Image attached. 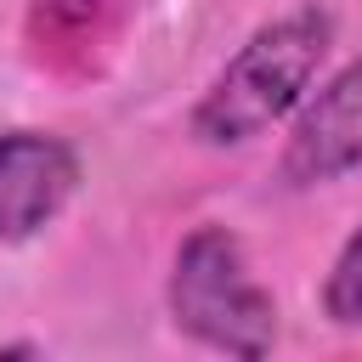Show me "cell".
I'll return each instance as SVG.
<instances>
[{
	"instance_id": "6da1fadb",
	"label": "cell",
	"mask_w": 362,
	"mask_h": 362,
	"mask_svg": "<svg viewBox=\"0 0 362 362\" xmlns=\"http://www.w3.org/2000/svg\"><path fill=\"white\" fill-rule=\"evenodd\" d=\"M328 45H334V17L322 6H300V11L260 23L192 102V113H187L192 141L243 147V141L266 136L272 124H283L305 102Z\"/></svg>"
},
{
	"instance_id": "7a4b0ae2",
	"label": "cell",
	"mask_w": 362,
	"mask_h": 362,
	"mask_svg": "<svg viewBox=\"0 0 362 362\" xmlns=\"http://www.w3.org/2000/svg\"><path fill=\"white\" fill-rule=\"evenodd\" d=\"M164 300H170V322L204 351L266 356L277 345V300L255 277L232 226L204 221L175 243Z\"/></svg>"
},
{
	"instance_id": "3957f363",
	"label": "cell",
	"mask_w": 362,
	"mask_h": 362,
	"mask_svg": "<svg viewBox=\"0 0 362 362\" xmlns=\"http://www.w3.org/2000/svg\"><path fill=\"white\" fill-rule=\"evenodd\" d=\"M351 170H362V57H351L334 79L305 90L277 158V175L300 192L328 187Z\"/></svg>"
},
{
	"instance_id": "277c9868",
	"label": "cell",
	"mask_w": 362,
	"mask_h": 362,
	"mask_svg": "<svg viewBox=\"0 0 362 362\" xmlns=\"http://www.w3.org/2000/svg\"><path fill=\"white\" fill-rule=\"evenodd\" d=\"M79 192V153L51 130H0V243H28Z\"/></svg>"
},
{
	"instance_id": "5b68a950",
	"label": "cell",
	"mask_w": 362,
	"mask_h": 362,
	"mask_svg": "<svg viewBox=\"0 0 362 362\" xmlns=\"http://www.w3.org/2000/svg\"><path fill=\"white\" fill-rule=\"evenodd\" d=\"M322 317L334 328H362V226L339 243V255L322 277Z\"/></svg>"
}]
</instances>
